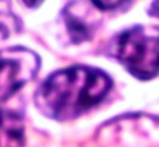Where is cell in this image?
I'll return each mask as SVG.
<instances>
[{"label":"cell","instance_id":"cell-1","mask_svg":"<svg viewBox=\"0 0 159 147\" xmlns=\"http://www.w3.org/2000/svg\"><path fill=\"white\" fill-rule=\"evenodd\" d=\"M111 85L110 76L98 68L70 67L45 79L36 93V104L56 121H70L101 104Z\"/></svg>","mask_w":159,"mask_h":147},{"label":"cell","instance_id":"cell-2","mask_svg":"<svg viewBox=\"0 0 159 147\" xmlns=\"http://www.w3.org/2000/svg\"><path fill=\"white\" fill-rule=\"evenodd\" d=\"M110 53L134 78L152 79L159 73V28L133 26L111 42Z\"/></svg>","mask_w":159,"mask_h":147},{"label":"cell","instance_id":"cell-3","mask_svg":"<svg viewBox=\"0 0 159 147\" xmlns=\"http://www.w3.org/2000/svg\"><path fill=\"white\" fill-rule=\"evenodd\" d=\"M40 60L26 48H8L0 53V102L9 99L39 71Z\"/></svg>","mask_w":159,"mask_h":147},{"label":"cell","instance_id":"cell-4","mask_svg":"<svg viewBox=\"0 0 159 147\" xmlns=\"http://www.w3.org/2000/svg\"><path fill=\"white\" fill-rule=\"evenodd\" d=\"M63 20L70 37L74 42L88 40L98 28V17L87 2H71L63 9Z\"/></svg>","mask_w":159,"mask_h":147},{"label":"cell","instance_id":"cell-5","mask_svg":"<svg viewBox=\"0 0 159 147\" xmlns=\"http://www.w3.org/2000/svg\"><path fill=\"white\" fill-rule=\"evenodd\" d=\"M25 122L20 113L0 110V147H23Z\"/></svg>","mask_w":159,"mask_h":147},{"label":"cell","instance_id":"cell-6","mask_svg":"<svg viewBox=\"0 0 159 147\" xmlns=\"http://www.w3.org/2000/svg\"><path fill=\"white\" fill-rule=\"evenodd\" d=\"M20 23L17 17L11 12L6 2L0 0V39H6L9 34L19 31Z\"/></svg>","mask_w":159,"mask_h":147},{"label":"cell","instance_id":"cell-7","mask_svg":"<svg viewBox=\"0 0 159 147\" xmlns=\"http://www.w3.org/2000/svg\"><path fill=\"white\" fill-rule=\"evenodd\" d=\"M128 0H91V3L102 9V11H113V9H117L120 8L122 5H125Z\"/></svg>","mask_w":159,"mask_h":147},{"label":"cell","instance_id":"cell-8","mask_svg":"<svg viewBox=\"0 0 159 147\" xmlns=\"http://www.w3.org/2000/svg\"><path fill=\"white\" fill-rule=\"evenodd\" d=\"M42 2H43V0H22V3L26 5V6H30V8H36V6H39Z\"/></svg>","mask_w":159,"mask_h":147},{"label":"cell","instance_id":"cell-9","mask_svg":"<svg viewBox=\"0 0 159 147\" xmlns=\"http://www.w3.org/2000/svg\"><path fill=\"white\" fill-rule=\"evenodd\" d=\"M150 14L159 17V0H155V3L152 5V8H150Z\"/></svg>","mask_w":159,"mask_h":147}]
</instances>
